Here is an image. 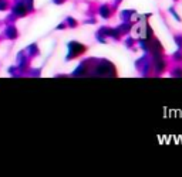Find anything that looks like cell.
<instances>
[{
  "mask_svg": "<svg viewBox=\"0 0 182 177\" xmlns=\"http://www.w3.org/2000/svg\"><path fill=\"white\" fill-rule=\"evenodd\" d=\"M95 74L98 76H117V71H115V67L107 61V60H100L97 64V70H95Z\"/></svg>",
  "mask_w": 182,
  "mask_h": 177,
  "instance_id": "1",
  "label": "cell"
},
{
  "mask_svg": "<svg viewBox=\"0 0 182 177\" xmlns=\"http://www.w3.org/2000/svg\"><path fill=\"white\" fill-rule=\"evenodd\" d=\"M68 48H70V54L67 55V60H73V58L78 57V55L84 54L85 51H87V47L83 44H80V43H77V41H71V43L68 44Z\"/></svg>",
  "mask_w": 182,
  "mask_h": 177,
  "instance_id": "2",
  "label": "cell"
},
{
  "mask_svg": "<svg viewBox=\"0 0 182 177\" xmlns=\"http://www.w3.org/2000/svg\"><path fill=\"white\" fill-rule=\"evenodd\" d=\"M152 68L155 74H161L164 72V70L167 68V61L162 58V55H158V57H152Z\"/></svg>",
  "mask_w": 182,
  "mask_h": 177,
  "instance_id": "3",
  "label": "cell"
},
{
  "mask_svg": "<svg viewBox=\"0 0 182 177\" xmlns=\"http://www.w3.org/2000/svg\"><path fill=\"white\" fill-rule=\"evenodd\" d=\"M100 30H101V33H103L107 38H112V40H117V41L121 38V33L118 31V28H112V27H101Z\"/></svg>",
  "mask_w": 182,
  "mask_h": 177,
  "instance_id": "4",
  "label": "cell"
},
{
  "mask_svg": "<svg viewBox=\"0 0 182 177\" xmlns=\"http://www.w3.org/2000/svg\"><path fill=\"white\" fill-rule=\"evenodd\" d=\"M98 14H100V17H103L104 20L111 19V16H112V7H110V4H101V6L98 7Z\"/></svg>",
  "mask_w": 182,
  "mask_h": 177,
  "instance_id": "5",
  "label": "cell"
},
{
  "mask_svg": "<svg viewBox=\"0 0 182 177\" xmlns=\"http://www.w3.org/2000/svg\"><path fill=\"white\" fill-rule=\"evenodd\" d=\"M134 14H135V10H123L120 16H121L123 21H131V19H132L131 16H134Z\"/></svg>",
  "mask_w": 182,
  "mask_h": 177,
  "instance_id": "6",
  "label": "cell"
},
{
  "mask_svg": "<svg viewBox=\"0 0 182 177\" xmlns=\"http://www.w3.org/2000/svg\"><path fill=\"white\" fill-rule=\"evenodd\" d=\"M172 60L176 61V63H182V48H178V50L172 54Z\"/></svg>",
  "mask_w": 182,
  "mask_h": 177,
  "instance_id": "7",
  "label": "cell"
},
{
  "mask_svg": "<svg viewBox=\"0 0 182 177\" xmlns=\"http://www.w3.org/2000/svg\"><path fill=\"white\" fill-rule=\"evenodd\" d=\"M95 37H97L98 43H103V44H105V43H107V37H105L104 34L101 33V30H100V28H98V31H97V34H95Z\"/></svg>",
  "mask_w": 182,
  "mask_h": 177,
  "instance_id": "8",
  "label": "cell"
},
{
  "mask_svg": "<svg viewBox=\"0 0 182 177\" xmlns=\"http://www.w3.org/2000/svg\"><path fill=\"white\" fill-rule=\"evenodd\" d=\"M174 41H175V44L178 45V48H182V34L181 33H178L174 36Z\"/></svg>",
  "mask_w": 182,
  "mask_h": 177,
  "instance_id": "9",
  "label": "cell"
},
{
  "mask_svg": "<svg viewBox=\"0 0 182 177\" xmlns=\"http://www.w3.org/2000/svg\"><path fill=\"white\" fill-rule=\"evenodd\" d=\"M134 44H136L135 38H131V37L125 38V47H127V48H132V45Z\"/></svg>",
  "mask_w": 182,
  "mask_h": 177,
  "instance_id": "10",
  "label": "cell"
},
{
  "mask_svg": "<svg viewBox=\"0 0 182 177\" xmlns=\"http://www.w3.org/2000/svg\"><path fill=\"white\" fill-rule=\"evenodd\" d=\"M171 75L172 76H182V67H176V68H174V70L171 71Z\"/></svg>",
  "mask_w": 182,
  "mask_h": 177,
  "instance_id": "11",
  "label": "cell"
},
{
  "mask_svg": "<svg viewBox=\"0 0 182 177\" xmlns=\"http://www.w3.org/2000/svg\"><path fill=\"white\" fill-rule=\"evenodd\" d=\"M169 13H171V14H172V16H174V17H175V20L176 21H181V17H179V14H178V13L175 12V9H174V7H169V10H168Z\"/></svg>",
  "mask_w": 182,
  "mask_h": 177,
  "instance_id": "12",
  "label": "cell"
},
{
  "mask_svg": "<svg viewBox=\"0 0 182 177\" xmlns=\"http://www.w3.org/2000/svg\"><path fill=\"white\" fill-rule=\"evenodd\" d=\"M67 23H68V24L71 25V27H77V21H76L74 19H71V17H70V19L67 20Z\"/></svg>",
  "mask_w": 182,
  "mask_h": 177,
  "instance_id": "13",
  "label": "cell"
},
{
  "mask_svg": "<svg viewBox=\"0 0 182 177\" xmlns=\"http://www.w3.org/2000/svg\"><path fill=\"white\" fill-rule=\"evenodd\" d=\"M174 1H176V0H174Z\"/></svg>",
  "mask_w": 182,
  "mask_h": 177,
  "instance_id": "14",
  "label": "cell"
}]
</instances>
